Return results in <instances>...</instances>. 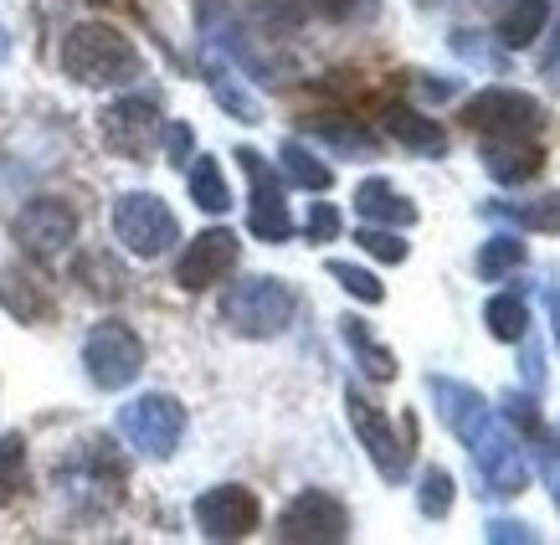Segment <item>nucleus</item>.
I'll return each mask as SVG.
<instances>
[{"label": "nucleus", "mask_w": 560, "mask_h": 545, "mask_svg": "<svg viewBox=\"0 0 560 545\" xmlns=\"http://www.w3.org/2000/svg\"><path fill=\"white\" fill-rule=\"evenodd\" d=\"M345 417L355 427L365 459L375 463V474L386 478V484H401V478L411 474V443H417V438H401V432L390 427L386 411L375 407L360 386H345Z\"/></svg>", "instance_id": "nucleus-8"}, {"label": "nucleus", "mask_w": 560, "mask_h": 545, "mask_svg": "<svg viewBox=\"0 0 560 545\" xmlns=\"http://www.w3.org/2000/svg\"><path fill=\"white\" fill-rule=\"evenodd\" d=\"M355 242H360V253H371L375 263H390V268H401L411 257V242L396 232V227H375V222H365L355 232Z\"/></svg>", "instance_id": "nucleus-31"}, {"label": "nucleus", "mask_w": 560, "mask_h": 545, "mask_svg": "<svg viewBox=\"0 0 560 545\" xmlns=\"http://www.w3.org/2000/svg\"><path fill=\"white\" fill-rule=\"evenodd\" d=\"M237 257H242V242L232 227H206V232H196L186 242V253L175 263V283L186 293H206L211 283H221L226 272L237 268Z\"/></svg>", "instance_id": "nucleus-15"}, {"label": "nucleus", "mask_w": 560, "mask_h": 545, "mask_svg": "<svg viewBox=\"0 0 560 545\" xmlns=\"http://www.w3.org/2000/svg\"><path fill=\"white\" fill-rule=\"evenodd\" d=\"M98 135H103V144H108V150L119 154V160L144 165V160L154 154V144L165 139V114H160V103H154V98L129 93V98H114L98 114Z\"/></svg>", "instance_id": "nucleus-9"}, {"label": "nucleus", "mask_w": 560, "mask_h": 545, "mask_svg": "<svg viewBox=\"0 0 560 545\" xmlns=\"http://www.w3.org/2000/svg\"><path fill=\"white\" fill-rule=\"evenodd\" d=\"M335 21H371L381 11V0H319Z\"/></svg>", "instance_id": "nucleus-38"}, {"label": "nucleus", "mask_w": 560, "mask_h": 545, "mask_svg": "<svg viewBox=\"0 0 560 545\" xmlns=\"http://www.w3.org/2000/svg\"><path fill=\"white\" fill-rule=\"evenodd\" d=\"M483 324H489V335L499 345H520L529 335V304L520 293H493L483 304Z\"/></svg>", "instance_id": "nucleus-27"}, {"label": "nucleus", "mask_w": 560, "mask_h": 545, "mask_svg": "<svg viewBox=\"0 0 560 545\" xmlns=\"http://www.w3.org/2000/svg\"><path fill=\"white\" fill-rule=\"evenodd\" d=\"M324 272H329V278H335L350 299H360V304H386V283H381L371 268L345 263V257H329V263H324Z\"/></svg>", "instance_id": "nucleus-28"}, {"label": "nucleus", "mask_w": 560, "mask_h": 545, "mask_svg": "<svg viewBox=\"0 0 560 545\" xmlns=\"http://www.w3.org/2000/svg\"><path fill=\"white\" fill-rule=\"evenodd\" d=\"M545 309H550V324H556V345H560V289H545Z\"/></svg>", "instance_id": "nucleus-40"}, {"label": "nucleus", "mask_w": 560, "mask_h": 545, "mask_svg": "<svg viewBox=\"0 0 560 545\" xmlns=\"http://www.w3.org/2000/svg\"><path fill=\"white\" fill-rule=\"evenodd\" d=\"M119 432L135 453L165 463V459H175V448L186 438V407L171 392H144L119 407Z\"/></svg>", "instance_id": "nucleus-5"}, {"label": "nucleus", "mask_w": 560, "mask_h": 545, "mask_svg": "<svg viewBox=\"0 0 560 545\" xmlns=\"http://www.w3.org/2000/svg\"><path fill=\"white\" fill-rule=\"evenodd\" d=\"M463 124L474 135H540L545 103L529 98L525 88H478L463 103Z\"/></svg>", "instance_id": "nucleus-11"}, {"label": "nucleus", "mask_w": 560, "mask_h": 545, "mask_svg": "<svg viewBox=\"0 0 560 545\" xmlns=\"http://www.w3.org/2000/svg\"><path fill=\"white\" fill-rule=\"evenodd\" d=\"M0 304L11 309L21 324H42L51 314V293L42 278H32L26 268H5L0 272Z\"/></svg>", "instance_id": "nucleus-21"}, {"label": "nucleus", "mask_w": 560, "mask_h": 545, "mask_svg": "<svg viewBox=\"0 0 560 545\" xmlns=\"http://www.w3.org/2000/svg\"><path fill=\"white\" fill-rule=\"evenodd\" d=\"M242 171L253 181V201H247V227H253L257 242H289L293 237V217H289V196H283V181L272 175V165L253 144L237 150Z\"/></svg>", "instance_id": "nucleus-14"}, {"label": "nucleus", "mask_w": 560, "mask_h": 545, "mask_svg": "<svg viewBox=\"0 0 560 545\" xmlns=\"http://www.w3.org/2000/svg\"><path fill=\"white\" fill-rule=\"evenodd\" d=\"M525 375H529V386H540V350L529 345V356H525Z\"/></svg>", "instance_id": "nucleus-42"}, {"label": "nucleus", "mask_w": 560, "mask_h": 545, "mask_svg": "<svg viewBox=\"0 0 560 545\" xmlns=\"http://www.w3.org/2000/svg\"><path fill=\"white\" fill-rule=\"evenodd\" d=\"M299 314V293L283 283V278H272V272H253V278H242L232 289L221 293V324L242 335V340H272V335H283Z\"/></svg>", "instance_id": "nucleus-3"}, {"label": "nucleus", "mask_w": 560, "mask_h": 545, "mask_svg": "<svg viewBox=\"0 0 560 545\" xmlns=\"http://www.w3.org/2000/svg\"><path fill=\"white\" fill-rule=\"evenodd\" d=\"M272 535L283 545H345L350 541V510L329 489H304V495H293L283 505Z\"/></svg>", "instance_id": "nucleus-10"}, {"label": "nucleus", "mask_w": 560, "mask_h": 545, "mask_svg": "<svg viewBox=\"0 0 560 545\" xmlns=\"http://www.w3.org/2000/svg\"><path fill=\"white\" fill-rule=\"evenodd\" d=\"M417 510L427 514V520H447L453 514V474L447 468H422V484H417Z\"/></svg>", "instance_id": "nucleus-32"}, {"label": "nucleus", "mask_w": 560, "mask_h": 545, "mask_svg": "<svg viewBox=\"0 0 560 545\" xmlns=\"http://www.w3.org/2000/svg\"><path fill=\"white\" fill-rule=\"evenodd\" d=\"M11 232H16V247L26 257L51 263V257L68 253L72 237H78V211H72V201H62V196H32V201L16 211Z\"/></svg>", "instance_id": "nucleus-12"}, {"label": "nucleus", "mask_w": 560, "mask_h": 545, "mask_svg": "<svg viewBox=\"0 0 560 545\" xmlns=\"http://www.w3.org/2000/svg\"><path fill=\"white\" fill-rule=\"evenodd\" d=\"M483 541H489V545H510V541L535 545V541H540V530L525 525V520H489V525H483Z\"/></svg>", "instance_id": "nucleus-36"}, {"label": "nucleus", "mask_w": 560, "mask_h": 545, "mask_svg": "<svg viewBox=\"0 0 560 545\" xmlns=\"http://www.w3.org/2000/svg\"><path fill=\"white\" fill-rule=\"evenodd\" d=\"M545 489H550V499H556V510H560V463L545 468Z\"/></svg>", "instance_id": "nucleus-41"}, {"label": "nucleus", "mask_w": 560, "mask_h": 545, "mask_svg": "<svg viewBox=\"0 0 560 545\" xmlns=\"http://www.w3.org/2000/svg\"><path fill=\"white\" fill-rule=\"evenodd\" d=\"M253 16L262 26H278V32H289L304 21V0H253Z\"/></svg>", "instance_id": "nucleus-33"}, {"label": "nucleus", "mask_w": 560, "mask_h": 545, "mask_svg": "<svg viewBox=\"0 0 560 545\" xmlns=\"http://www.w3.org/2000/svg\"><path fill=\"white\" fill-rule=\"evenodd\" d=\"M340 335H345V345H350L355 366L371 375V381H396V371H401V366H396V356H390V345L375 340L371 324L360 320V314H345V320H340Z\"/></svg>", "instance_id": "nucleus-22"}, {"label": "nucleus", "mask_w": 560, "mask_h": 545, "mask_svg": "<svg viewBox=\"0 0 560 545\" xmlns=\"http://www.w3.org/2000/svg\"><path fill=\"white\" fill-rule=\"evenodd\" d=\"M88 5H114V0H88Z\"/></svg>", "instance_id": "nucleus-43"}, {"label": "nucleus", "mask_w": 560, "mask_h": 545, "mask_svg": "<svg viewBox=\"0 0 560 545\" xmlns=\"http://www.w3.org/2000/svg\"><path fill=\"white\" fill-rule=\"evenodd\" d=\"M427 396H432L442 427L474 459L478 478H483V495H493V499L525 495L529 489L525 443L510 432V422L499 417V407H493L489 396L474 392L468 381H453V375H427Z\"/></svg>", "instance_id": "nucleus-1"}, {"label": "nucleus", "mask_w": 560, "mask_h": 545, "mask_svg": "<svg viewBox=\"0 0 560 545\" xmlns=\"http://www.w3.org/2000/svg\"><path fill=\"white\" fill-rule=\"evenodd\" d=\"M114 237L124 242V253L135 257H165L180 237V222H175V211L154 190H124L119 201H114Z\"/></svg>", "instance_id": "nucleus-7"}, {"label": "nucleus", "mask_w": 560, "mask_h": 545, "mask_svg": "<svg viewBox=\"0 0 560 545\" xmlns=\"http://www.w3.org/2000/svg\"><path fill=\"white\" fill-rule=\"evenodd\" d=\"M355 211L365 217V222L396 227V232L417 227V201H407V196L390 186V181H381V175H371V181H360L355 186Z\"/></svg>", "instance_id": "nucleus-19"}, {"label": "nucleus", "mask_w": 560, "mask_h": 545, "mask_svg": "<svg viewBox=\"0 0 560 545\" xmlns=\"http://www.w3.org/2000/svg\"><path fill=\"white\" fill-rule=\"evenodd\" d=\"M545 83L560 93V16H556V47L545 51Z\"/></svg>", "instance_id": "nucleus-39"}, {"label": "nucleus", "mask_w": 560, "mask_h": 545, "mask_svg": "<svg viewBox=\"0 0 560 545\" xmlns=\"http://www.w3.org/2000/svg\"><path fill=\"white\" fill-rule=\"evenodd\" d=\"M525 263H529V247L520 237H510V232H493V237L474 253V272L483 283H499V278H510V272L525 268Z\"/></svg>", "instance_id": "nucleus-25"}, {"label": "nucleus", "mask_w": 560, "mask_h": 545, "mask_svg": "<svg viewBox=\"0 0 560 545\" xmlns=\"http://www.w3.org/2000/svg\"><path fill=\"white\" fill-rule=\"evenodd\" d=\"M278 160H283V175H289L299 190H329L335 186V171L308 150L304 139H283V144H278Z\"/></svg>", "instance_id": "nucleus-26"}, {"label": "nucleus", "mask_w": 560, "mask_h": 545, "mask_svg": "<svg viewBox=\"0 0 560 545\" xmlns=\"http://www.w3.org/2000/svg\"><path fill=\"white\" fill-rule=\"evenodd\" d=\"M26 489V438L21 432H5L0 438V510Z\"/></svg>", "instance_id": "nucleus-30"}, {"label": "nucleus", "mask_w": 560, "mask_h": 545, "mask_svg": "<svg viewBox=\"0 0 560 545\" xmlns=\"http://www.w3.org/2000/svg\"><path fill=\"white\" fill-rule=\"evenodd\" d=\"M57 62L78 88H124L144 72V57L119 26L108 21H78L68 36H62V51Z\"/></svg>", "instance_id": "nucleus-2"}, {"label": "nucleus", "mask_w": 560, "mask_h": 545, "mask_svg": "<svg viewBox=\"0 0 560 545\" xmlns=\"http://www.w3.org/2000/svg\"><path fill=\"white\" fill-rule=\"evenodd\" d=\"M478 160L499 186H529L545 171V144L535 135H478Z\"/></svg>", "instance_id": "nucleus-16"}, {"label": "nucleus", "mask_w": 560, "mask_h": 545, "mask_svg": "<svg viewBox=\"0 0 560 545\" xmlns=\"http://www.w3.org/2000/svg\"><path fill=\"white\" fill-rule=\"evenodd\" d=\"M196 530H201L206 541H247L257 525H262V505L247 484H217V489H206L196 505Z\"/></svg>", "instance_id": "nucleus-13"}, {"label": "nucleus", "mask_w": 560, "mask_h": 545, "mask_svg": "<svg viewBox=\"0 0 560 545\" xmlns=\"http://www.w3.org/2000/svg\"><path fill=\"white\" fill-rule=\"evenodd\" d=\"M201 32H206V42H211L217 51H226L242 72H253L257 83H268V88L289 83V62L253 32L247 21L232 16L226 0H201Z\"/></svg>", "instance_id": "nucleus-4"}, {"label": "nucleus", "mask_w": 560, "mask_h": 545, "mask_svg": "<svg viewBox=\"0 0 560 545\" xmlns=\"http://www.w3.org/2000/svg\"><path fill=\"white\" fill-rule=\"evenodd\" d=\"M381 129H386L401 150L422 154V160H442L447 154V129L438 119H427L422 108H411V103H386L381 108Z\"/></svg>", "instance_id": "nucleus-17"}, {"label": "nucleus", "mask_w": 560, "mask_h": 545, "mask_svg": "<svg viewBox=\"0 0 560 545\" xmlns=\"http://www.w3.org/2000/svg\"><path fill=\"white\" fill-rule=\"evenodd\" d=\"M165 154H171L175 171H186L190 154H196V129L190 124H165Z\"/></svg>", "instance_id": "nucleus-35"}, {"label": "nucleus", "mask_w": 560, "mask_h": 545, "mask_svg": "<svg viewBox=\"0 0 560 545\" xmlns=\"http://www.w3.org/2000/svg\"><path fill=\"white\" fill-rule=\"evenodd\" d=\"M83 371L98 392H124L144 371V340L124 320H98L83 340Z\"/></svg>", "instance_id": "nucleus-6"}, {"label": "nucleus", "mask_w": 560, "mask_h": 545, "mask_svg": "<svg viewBox=\"0 0 560 545\" xmlns=\"http://www.w3.org/2000/svg\"><path fill=\"white\" fill-rule=\"evenodd\" d=\"M550 0H510L504 11H499V26H493V36H499V47L504 51H525L535 47L545 36V26H550Z\"/></svg>", "instance_id": "nucleus-20"}, {"label": "nucleus", "mask_w": 560, "mask_h": 545, "mask_svg": "<svg viewBox=\"0 0 560 545\" xmlns=\"http://www.w3.org/2000/svg\"><path fill=\"white\" fill-rule=\"evenodd\" d=\"M340 211H335V206H329V201H314V206H308V217H304V237L308 242H335V237H340Z\"/></svg>", "instance_id": "nucleus-34"}, {"label": "nucleus", "mask_w": 560, "mask_h": 545, "mask_svg": "<svg viewBox=\"0 0 560 545\" xmlns=\"http://www.w3.org/2000/svg\"><path fill=\"white\" fill-rule=\"evenodd\" d=\"M186 186H190V201L201 206L206 217H221V211L232 206V186H226V175H221V165L211 154H190Z\"/></svg>", "instance_id": "nucleus-24"}, {"label": "nucleus", "mask_w": 560, "mask_h": 545, "mask_svg": "<svg viewBox=\"0 0 560 545\" xmlns=\"http://www.w3.org/2000/svg\"><path fill=\"white\" fill-rule=\"evenodd\" d=\"M483 217L514 222L520 232H560V190L535 196V201H493V206H483Z\"/></svg>", "instance_id": "nucleus-23"}, {"label": "nucleus", "mask_w": 560, "mask_h": 545, "mask_svg": "<svg viewBox=\"0 0 560 545\" xmlns=\"http://www.w3.org/2000/svg\"><path fill=\"white\" fill-rule=\"evenodd\" d=\"M206 88H211V98L226 108V119H237V124H262V103L253 98V88H242L237 62H232L226 51H217L211 42H206Z\"/></svg>", "instance_id": "nucleus-18"}, {"label": "nucleus", "mask_w": 560, "mask_h": 545, "mask_svg": "<svg viewBox=\"0 0 560 545\" xmlns=\"http://www.w3.org/2000/svg\"><path fill=\"white\" fill-rule=\"evenodd\" d=\"M314 129H319L329 144H340V150H355V154H371V150H375V139L360 135L355 124H350V129H345V124H314Z\"/></svg>", "instance_id": "nucleus-37"}, {"label": "nucleus", "mask_w": 560, "mask_h": 545, "mask_svg": "<svg viewBox=\"0 0 560 545\" xmlns=\"http://www.w3.org/2000/svg\"><path fill=\"white\" fill-rule=\"evenodd\" d=\"M499 402H504V411H499V417L510 422L514 438H535V443H545V438H550V427H545V417H540V402H535L529 392H504Z\"/></svg>", "instance_id": "nucleus-29"}]
</instances>
